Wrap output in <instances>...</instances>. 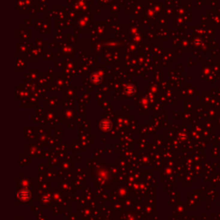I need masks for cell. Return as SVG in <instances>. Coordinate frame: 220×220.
I'll use <instances>...</instances> for the list:
<instances>
[{
    "mask_svg": "<svg viewBox=\"0 0 220 220\" xmlns=\"http://www.w3.org/2000/svg\"><path fill=\"white\" fill-rule=\"evenodd\" d=\"M29 198V192L28 190H22L20 192V199L26 201Z\"/></svg>",
    "mask_w": 220,
    "mask_h": 220,
    "instance_id": "6da1fadb",
    "label": "cell"
},
{
    "mask_svg": "<svg viewBox=\"0 0 220 220\" xmlns=\"http://www.w3.org/2000/svg\"><path fill=\"white\" fill-rule=\"evenodd\" d=\"M101 127L104 130L109 129L111 127V123H110L109 120H103L102 123H101Z\"/></svg>",
    "mask_w": 220,
    "mask_h": 220,
    "instance_id": "7a4b0ae2",
    "label": "cell"
},
{
    "mask_svg": "<svg viewBox=\"0 0 220 220\" xmlns=\"http://www.w3.org/2000/svg\"><path fill=\"white\" fill-rule=\"evenodd\" d=\"M92 81L95 83V84H99L101 82V77H99L98 75H94L92 77Z\"/></svg>",
    "mask_w": 220,
    "mask_h": 220,
    "instance_id": "3957f363",
    "label": "cell"
}]
</instances>
